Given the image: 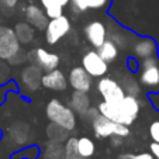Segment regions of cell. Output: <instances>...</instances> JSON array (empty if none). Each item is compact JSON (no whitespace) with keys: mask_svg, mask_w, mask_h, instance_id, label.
Here are the masks:
<instances>
[{"mask_svg":"<svg viewBox=\"0 0 159 159\" xmlns=\"http://www.w3.org/2000/svg\"><path fill=\"white\" fill-rule=\"evenodd\" d=\"M97 108H99L100 114L110 118L111 121L129 127L138 118L139 111H141V102L138 97L125 94L123 100H120L118 103L102 102L97 104Z\"/></svg>","mask_w":159,"mask_h":159,"instance_id":"1","label":"cell"},{"mask_svg":"<svg viewBox=\"0 0 159 159\" xmlns=\"http://www.w3.org/2000/svg\"><path fill=\"white\" fill-rule=\"evenodd\" d=\"M45 116L49 120V123L62 125L68 131H73L78 125V118H76L75 111L68 104L62 103L59 99H51L47 103Z\"/></svg>","mask_w":159,"mask_h":159,"instance_id":"2","label":"cell"},{"mask_svg":"<svg viewBox=\"0 0 159 159\" xmlns=\"http://www.w3.org/2000/svg\"><path fill=\"white\" fill-rule=\"evenodd\" d=\"M90 124H92V129H93L97 138H110L111 135L128 138L129 134H131V129L128 125L111 121L110 118L104 117L103 114H99Z\"/></svg>","mask_w":159,"mask_h":159,"instance_id":"3","label":"cell"},{"mask_svg":"<svg viewBox=\"0 0 159 159\" xmlns=\"http://www.w3.org/2000/svg\"><path fill=\"white\" fill-rule=\"evenodd\" d=\"M139 83L141 86L152 90V92H159V59L153 55L149 58L141 59L139 63Z\"/></svg>","mask_w":159,"mask_h":159,"instance_id":"4","label":"cell"},{"mask_svg":"<svg viewBox=\"0 0 159 159\" xmlns=\"http://www.w3.org/2000/svg\"><path fill=\"white\" fill-rule=\"evenodd\" d=\"M72 30V24H70L69 17L66 16H59L55 18H49L48 24L45 27V41L49 45H57L59 41H62L68 33Z\"/></svg>","mask_w":159,"mask_h":159,"instance_id":"5","label":"cell"},{"mask_svg":"<svg viewBox=\"0 0 159 159\" xmlns=\"http://www.w3.org/2000/svg\"><path fill=\"white\" fill-rule=\"evenodd\" d=\"M27 62L41 68L42 72H49V70L57 69L59 66L61 58L55 52H51L48 49L42 48V47H38V48H34L27 52Z\"/></svg>","mask_w":159,"mask_h":159,"instance_id":"6","label":"cell"},{"mask_svg":"<svg viewBox=\"0 0 159 159\" xmlns=\"http://www.w3.org/2000/svg\"><path fill=\"white\" fill-rule=\"evenodd\" d=\"M96 89L102 96L103 102L106 103H118L125 96V92H124L120 82H117L113 78H108V76L99 78L96 83Z\"/></svg>","mask_w":159,"mask_h":159,"instance_id":"7","label":"cell"},{"mask_svg":"<svg viewBox=\"0 0 159 159\" xmlns=\"http://www.w3.org/2000/svg\"><path fill=\"white\" fill-rule=\"evenodd\" d=\"M82 68L92 78H102L107 73L108 63L106 61H103V58L99 55L97 49H89L82 57Z\"/></svg>","mask_w":159,"mask_h":159,"instance_id":"8","label":"cell"},{"mask_svg":"<svg viewBox=\"0 0 159 159\" xmlns=\"http://www.w3.org/2000/svg\"><path fill=\"white\" fill-rule=\"evenodd\" d=\"M23 48L18 42L14 30L7 25H0V59L7 61Z\"/></svg>","mask_w":159,"mask_h":159,"instance_id":"9","label":"cell"},{"mask_svg":"<svg viewBox=\"0 0 159 159\" xmlns=\"http://www.w3.org/2000/svg\"><path fill=\"white\" fill-rule=\"evenodd\" d=\"M42 69L37 65L28 63L25 65L20 72V84L21 89L27 93H34L38 92L41 87V79H42Z\"/></svg>","mask_w":159,"mask_h":159,"instance_id":"10","label":"cell"},{"mask_svg":"<svg viewBox=\"0 0 159 159\" xmlns=\"http://www.w3.org/2000/svg\"><path fill=\"white\" fill-rule=\"evenodd\" d=\"M68 83L73 90L78 92H84L89 93L93 87V78L82 68V66H75L69 70L68 76Z\"/></svg>","mask_w":159,"mask_h":159,"instance_id":"11","label":"cell"},{"mask_svg":"<svg viewBox=\"0 0 159 159\" xmlns=\"http://www.w3.org/2000/svg\"><path fill=\"white\" fill-rule=\"evenodd\" d=\"M31 137H33L31 127L27 123H24V121H14L7 128V138L16 147L27 145L31 141Z\"/></svg>","mask_w":159,"mask_h":159,"instance_id":"12","label":"cell"},{"mask_svg":"<svg viewBox=\"0 0 159 159\" xmlns=\"http://www.w3.org/2000/svg\"><path fill=\"white\" fill-rule=\"evenodd\" d=\"M41 86L48 90H54V92H65L69 83H68V78H66L65 72L57 68V69L42 73Z\"/></svg>","mask_w":159,"mask_h":159,"instance_id":"13","label":"cell"},{"mask_svg":"<svg viewBox=\"0 0 159 159\" xmlns=\"http://www.w3.org/2000/svg\"><path fill=\"white\" fill-rule=\"evenodd\" d=\"M84 37L94 49H97L103 42L107 39V27L103 21L94 20L90 21L84 27Z\"/></svg>","mask_w":159,"mask_h":159,"instance_id":"14","label":"cell"},{"mask_svg":"<svg viewBox=\"0 0 159 159\" xmlns=\"http://www.w3.org/2000/svg\"><path fill=\"white\" fill-rule=\"evenodd\" d=\"M24 17L28 24H31L37 31H44L47 24H48L49 18L47 17L44 9L38 4L30 3L28 6L24 7Z\"/></svg>","mask_w":159,"mask_h":159,"instance_id":"15","label":"cell"},{"mask_svg":"<svg viewBox=\"0 0 159 159\" xmlns=\"http://www.w3.org/2000/svg\"><path fill=\"white\" fill-rule=\"evenodd\" d=\"M70 108L75 111V114L79 117H83V114L86 113V110L90 107V97L87 93L84 92H78V90H73L72 94L69 97V103H68Z\"/></svg>","mask_w":159,"mask_h":159,"instance_id":"16","label":"cell"},{"mask_svg":"<svg viewBox=\"0 0 159 159\" xmlns=\"http://www.w3.org/2000/svg\"><path fill=\"white\" fill-rule=\"evenodd\" d=\"M132 54L138 59L153 57L156 54V44L151 38H139L132 44Z\"/></svg>","mask_w":159,"mask_h":159,"instance_id":"17","label":"cell"},{"mask_svg":"<svg viewBox=\"0 0 159 159\" xmlns=\"http://www.w3.org/2000/svg\"><path fill=\"white\" fill-rule=\"evenodd\" d=\"M14 34L21 45H30L35 38V28L27 21H20L14 25Z\"/></svg>","mask_w":159,"mask_h":159,"instance_id":"18","label":"cell"},{"mask_svg":"<svg viewBox=\"0 0 159 159\" xmlns=\"http://www.w3.org/2000/svg\"><path fill=\"white\" fill-rule=\"evenodd\" d=\"M42 159H65V148L62 142L49 141L45 142L41 151Z\"/></svg>","mask_w":159,"mask_h":159,"instance_id":"19","label":"cell"},{"mask_svg":"<svg viewBox=\"0 0 159 159\" xmlns=\"http://www.w3.org/2000/svg\"><path fill=\"white\" fill-rule=\"evenodd\" d=\"M107 38L114 42L118 48H125L128 45V35L125 31L118 27L117 23H110V25L107 27Z\"/></svg>","mask_w":159,"mask_h":159,"instance_id":"20","label":"cell"},{"mask_svg":"<svg viewBox=\"0 0 159 159\" xmlns=\"http://www.w3.org/2000/svg\"><path fill=\"white\" fill-rule=\"evenodd\" d=\"M45 134H47V138L49 141H55V142H65L66 139L70 137V131H68L66 128H63L62 125H58L55 123H49L45 128Z\"/></svg>","mask_w":159,"mask_h":159,"instance_id":"21","label":"cell"},{"mask_svg":"<svg viewBox=\"0 0 159 159\" xmlns=\"http://www.w3.org/2000/svg\"><path fill=\"white\" fill-rule=\"evenodd\" d=\"M97 52H99V55L103 58V61L110 63V62H114V61L117 59L120 48H118L113 41H110V39L107 38L102 45H100L99 48H97Z\"/></svg>","mask_w":159,"mask_h":159,"instance_id":"22","label":"cell"},{"mask_svg":"<svg viewBox=\"0 0 159 159\" xmlns=\"http://www.w3.org/2000/svg\"><path fill=\"white\" fill-rule=\"evenodd\" d=\"M121 86H123L124 92L125 94H129V96H135V97H139L141 96V83H139L137 79L134 78L132 75H124L123 76V80H121Z\"/></svg>","mask_w":159,"mask_h":159,"instance_id":"23","label":"cell"},{"mask_svg":"<svg viewBox=\"0 0 159 159\" xmlns=\"http://www.w3.org/2000/svg\"><path fill=\"white\" fill-rule=\"evenodd\" d=\"M76 147H78V152L86 159H90L94 155V152H96V144L89 137H80V138H78Z\"/></svg>","mask_w":159,"mask_h":159,"instance_id":"24","label":"cell"},{"mask_svg":"<svg viewBox=\"0 0 159 159\" xmlns=\"http://www.w3.org/2000/svg\"><path fill=\"white\" fill-rule=\"evenodd\" d=\"M39 2L48 18H55L63 14V7L58 0H39Z\"/></svg>","mask_w":159,"mask_h":159,"instance_id":"25","label":"cell"},{"mask_svg":"<svg viewBox=\"0 0 159 159\" xmlns=\"http://www.w3.org/2000/svg\"><path fill=\"white\" fill-rule=\"evenodd\" d=\"M78 138L76 137H69L63 142V148H65V159H86L78 152V147H76Z\"/></svg>","mask_w":159,"mask_h":159,"instance_id":"26","label":"cell"},{"mask_svg":"<svg viewBox=\"0 0 159 159\" xmlns=\"http://www.w3.org/2000/svg\"><path fill=\"white\" fill-rule=\"evenodd\" d=\"M25 62H27V52L23 48L18 52H16L11 58L7 59V63H9L10 66H21V65H24Z\"/></svg>","mask_w":159,"mask_h":159,"instance_id":"27","label":"cell"},{"mask_svg":"<svg viewBox=\"0 0 159 159\" xmlns=\"http://www.w3.org/2000/svg\"><path fill=\"white\" fill-rule=\"evenodd\" d=\"M87 10H102L110 4V0H84Z\"/></svg>","mask_w":159,"mask_h":159,"instance_id":"28","label":"cell"},{"mask_svg":"<svg viewBox=\"0 0 159 159\" xmlns=\"http://www.w3.org/2000/svg\"><path fill=\"white\" fill-rule=\"evenodd\" d=\"M10 79V65L7 61L0 59V84H4Z\"/></svg>","mask_w":159,"mask_h":159,"instance_id":"29","label":"cell"},{"mask_svg":"<svg viewBox=\"0 0 159 159\" xmlns=\"http://www.w3.org/2000/svg\"><path fill=\"white\" fill-rule=\"evenodd\" d=\"M18 0H2V3H0V10L2 13L6 16H11L13 11H14L16 6H17Z\"/></svg>","mask_w":159,"mask_h":159,"instance_id":"30","label":"cell"},{"mask_svg":"<svg viewBox=\"0 0 159 159\" xmlns=\"http://www.w3.org/2000/svg\"><path fill=\"white\" fill-rule=\"evenodd\" d=\"M118 159H155L151 152H139V153H121Z\"/></svg>","mask_w":159,"mask_h":159,"instance_id":"31","label":"cell"},{"mask_svg":"<svg viewBox=\"0 0 159 159\" xmlns=\"http://www.w3.org/2000/svg\"><path fill=\"white\" fill-rule=\"evenodd\" d=\"M148 132H149V137L153 142H158L159 144V120H155L151 123L149 128H148Z\"/></svg>","mask_w":159,"mask_h":159,"instance_id":"32","label":"cell"},{"mask_svg":"<svg viewBox=\"0 0 159 159\" xmlns=\"http://www.w3.org/2000/svg\"><path fill=\"white\" fill-rule=\"evenodd\" d=\"M99 114H100V111H99V108H97V106L96 107H94V106H90V107L86 110V113L83 114V117L82 118L86 120L87 123H92V121H93Z\"/></svg>","mask_w":159,"mask_h":159,"instance_id":"33","label":"cell"},{"mask_svg":"<svg viewBox=\"0 0 159 159\" xmlns=\"http://www.w3.org/2000/svg\"><path fill=\"white\" fill-rule=\"evenodd\" d=\"M124 141H125V138L118 137V135H111L110 137V144H111L113 148H120L121 145L124 144Z\"/></svg>","mask_w":159,"mask_h":159,"instance_id":"34","label":"cell"},{"mask_svg":"<svg viewBox=\"0 0 159 159\" xmlns=\"http://www.w3.org/2000/svg\"><path fill=\"white\" fill-rule=\"evenodd\" d=\"M149 149H151V153L155 156V159H159V144L158 142H152L149 145Z\"/></svg>","mask_w":159,"mask_h":159,"instance_id":"35","label":"cell"},{"mask_svg":"<svg viewBox=\"0 0 159 159\" xmlns=\"http://www.w3.org/2000/svg\"><path fill=\"white\" fill-rule=\"evenodd\" d=\"M137 58H129L128 59V68L132 70V72H135V70H138V68H139V65H138V62H137Z\"/></svg>","mask_w":159,"mask_h":159,"instance_id":"36","label":"cell"},{"mask_svg":"<svg viewBox=\"0 0 159 159\" xmlns=\"http://www.w3.org/2000/svg\"><path fill=\"white\" fill-rule=\"evenodd\" d=\"M58 2L61 3V6H62V7H65V6H68V4H69V0H58Z\"/></svg>","mask_w":159,"mask_h":159,"instance_id":"37","label":"cell"},{"mask_svg":"<svg viewBox=\"0 0 159 159\" xmlns=\"http://www.w3.org/2000/svg\"><path fill=\"white\" fill-rule=\"evenodd\" d=\"M0 3H2V0H0Z\"/></svg>","mask_w":159,"mask_h":159,"instance_id":"38","label":"cell"}]
</instances>
